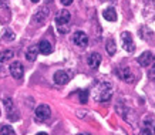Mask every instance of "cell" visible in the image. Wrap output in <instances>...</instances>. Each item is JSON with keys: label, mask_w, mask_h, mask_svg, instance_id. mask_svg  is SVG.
<instances>
[{"label": "cell", "mask_w": 155, "mask_h": 135, "mask_svg": "<svg viewBox=\"0 0 155 135\" xmlns=\"http://www.w3.org/2000/svg\"><path fill=\"white\" fill-rule=\"evenodd\" d=\"M113 97V87L110 83H101L94 93V98L100 103H105L110 98Z\"/></svg>", "instance_id": "6da1fadb"}, {"label": "cell", "mask_w": 155, "mask_h": 135, "mask_svg": "<svg viewBox=\"0 0 155 135\" xmlns=\"http://www.w3.org/2000/svg\"><path fill=\"white\" fill-rule=\"evenodd\" d=\"M70 19H71L70 12H67V10H60L58 12V14L56 16V24H57L58 33L64 34V33L68 31V28H70V24H68Z\"/></svg>", "instance_id": "7a4b0ae2"}, {"label": "cell", "mask_w": 155, "mask_h": 135, "mask_svg": "<svg viewBox=\"0 0 155 135\" xmlns=\"http://www.w3.org/2000/svg\"><path fill=\"white\" fill-rule=\"evenodd\" d=\"M141 135H155V118L152 115H147L142 120Z\"/></svg>", "instance_id": "3957f363"}, {"label": "cell", "mask_w": 155, "mask_h": 135, "mask_svg": "<svg viewBox=\"0 0 155 135\" xmlns=\"http://www.w3.org/2000/svg\"><path fill=\"white\" fill-rule=\"evenodd\" d=\"M50 115H51V110H50V107L46 105V104L38 105V107L36 108V111H34V117H36V120H37L38 122L47 121L48 118H50Z\"/></svg>", "instance_id": "277c9868"}, {"label": "cell", "mask_w": 155, "mask_h": 135, "mask_svg": "<svg viewBox=\"0 0 155 135\" xmlns=\"http://www.w3.org/2000/svg\"><path fill=\"white\" fill-rule=\"evenodd\" d=\"M121 44L124 47V50L128 53H132L134 48H135V44H134V40H132V36L130 31H124L121 34Z\"/></svg>", "instance_id": "5b68a950"}, {"label": "cell", "mask_w": 155, "mask_h": 135, "mask_svg": "<svg viewBox=\"0 0 155 135\" xmlns=\"http://www.w3.org/2000/svg\"><path fill=\"white\" fill-rule=\"evenodd\" d=\"M73 41H74L75 46L81 47V48H85L87 47V44H88V36L85 34L84 31H75L74 34H73Z\"/></svg>", "instance_id": "8992f818"}, {"label": "cell", "mask_w": 155, "mask_h": 135, "mask_svg": "<svg viewBox=\"0 0 155 135\" xmlns=\"http://www.w3.org/2000/svg\"><path fill=\"white\" fill-rule=\"evenodd\" d=\"M10 74L13 75L16 80H20L24 74V67L20 61H14L10 64Z\"/></svg>", "instance_id": "52a82bcc"}, {"label": "cell", "mask_w": 155, "mask_h": 135, "mask_svg": "<svg viewBox=\"0 0 155 135\" xmlns=\"http://www.w3.org/2000/svg\"><path fill=\"white\" fill-rule=\"evenodd\" d=\"M152 60H154V56L151 54V51H144L138 57V64L141 67H148V65L152 64Z\"/></svg>", "instance_id": "ba28073f"}, {"label": "cell", "mask_w": 155, "mask_h": 135, "mask_svg": "<svg viewBox=\"0 0 155 135\" xmlns=\"http://www.w3.org/2000/svg\"><path fill=\"white\" fill-rule=\"evenodd\" d=\"M68 81H70V77H68V74H67L66 71L60 70L54 74V83H56L57 85H66Z\"/></svg>", "instance_id": "9c48e42d"}, {"label": "cell", "mask_w": 155, "mask_h": 135, "mask_svg": "<svg viewBox=\"0 0 155 135\" xmlns=\"http://www.w3.org/2000/svg\"><path fill=\"white\" fill-rule=\"evenodd\" d=\"M87 63H88V65L91 68L97 70L100 67V63H101V56H100L98 53H91L88 56V58H87Z\"/></svg>", "instance_id": "30bf717a"}, {"label": "cell", "mask_w": 155, "mask_h": 135, "mask_svg": "<svg viewBox=\"0 0 155 135\" xmlns=\"http://www.w3.org/2000/svg\"><path fill=\"white\" fill-rule=\"evenodd\" d=\"M37 48H38V51L41 53V54H44V56H48V54H50V53L53 51L51 44H50V43H48L47 40H41V41L38 43Z\"/></svg>", "instance_id": "8fae6325"}, {"label": "cell", "mask_w": 155, "mask_h": 135, "mask_svg": "<svg viewBox=\"0 0 155 135\" xmlns=\"http://www.w3.org/2000/svg\"><path fill=\"white\" fill-rule=\"evenodd\" d=\"M47 16H48V10L46 9V7H41V9L38 10L37 13L34 14L33 21H37V23H43L44 20L47 19Z\"/></svg>", "instance_id": "7c38bea8"}, {"label": "cell", "mask_w": 155, "mask_h": 135, "mask_svg": "<svg viewBox=\"0 0 155 135\" xmlns=\"http://www.w3.org/2000/svg\"><path fill=\"white\" fill-rule=\"evenodd\" d=\"M104 19L108 20V21H115L117 20V12H115V9L114 7H108V9L104 10Z\"/></svg>", "instance_id": "4fadbf2b"}, {"label": "cell", "mask_w": 155, "mask_h": 135, "mask_svg": "<svg viewBox=\"0 0 155 135\" xmlns=\"http://www.w3.org/2000/svg\"><path fill=\"white\" fill-rule=\"evenodd\" d=\"M120 77H121L124 81H127V83H132V81H134V75H132V73H131L130 68H124V70H121Z\"/></svg>", "instance_id": "5bb4252c"}, {"label": "cell", "mask_w": 155, "mask_h": 135, "mask_svg": "<svg viewBox=\"0 0 155 135\" xmlns=\"http://www.w3.org/2000/svg\"><path fill=\"white\" fill-rule=\"evenodd\" d=\"M26 58H27L28 61H34L36 58H37V48L34 46L28 47L27 51H26Z\"/></svg>", "instance_id": "9a60e30c"}, {"label": "cell", "mask_w": 155, "mask_h": 135, "mask_svg": "<svg viewBox=\"0 0 155 135\" xmlns=\"http://www.w3.org/2000/svg\"><path fill=\"white\" fill-rule=\"evenodd\" d=\"M13 57H14V53L12 50H6V51L0 53V63H6L10 58H13Z\"/></svg>", "instance_id": "2e32d148"}, {"label": "cell", "mask_w": 155, "mask_h": 135, "mask_svg": "<svg viewBox=\"0 0 155 135\" xmlns=\"http://www.w3.org/2000/svg\"><path fill=\"white\" fill-rule=\"evenodd\" d=\"M105 47H107V51L110 56H114L115 54V50H117V47H115V41L114 40H111V38H108L107 40V44H105Z\"/></svg>", "instance_id": "e0dca14e"}, {"label": "cell", "mask_w": 155, "mask_h": 135, "mask_svg": "<svg viewBox=\"0 0 155 135\" xmlns=\"http://www.w3.org/2000/svg\"><path fill=\"white\" fill-rule=\"evenodd\" d=\"M0 135H16V134H14V131H13L12 127L3 125L2 128H0Z\"/></svg>", "instance_id": "ac0fdd59"}, {"label": "cell", "mask_w": 155, "mask_h": 135, "mask_svg": "<svg viewBox=\"0 0 155 135\" xmlns=\"http://www.w3.org/2000/svg\"><path fill=\"white\" fill-rule=\"evenodd\" d=\"M80 101L83 104H87V101H88V90H84V91L80 93Z\"/></svg>", "instance_id": "d6986e66"}, {"label": "cell", "mask_w": 155, "mask_h": 135, "mask_svg": "<svg viewBox=\"0 0 155 135\" xmlns=\"http://www.w3.org/2000/svg\"><path fill=\"white\" fill-rule=\"evenodd\" d=\"M14 37H16V36H14L12 31H9V30L5 33V40H7V41H12V40H14Z\"/></svg>", "instance_id": "ffe728a7"}, {"label": "cell", "mask_w": 155, "mask_h": 135, "mask_svg": "<svg viewBox=\"0 0 155 135\" xmlns=\"http://www.w3.org/2000/svg\"><path fill=\"white\" fill-rule=\"evenodd\" d=\"M150 75L155 77V57H154V60H152V71L150 73Z\"/></svg>", "instance_id": "44dd1931"}, {"label": "cell", "mask_w": 155, "mask_h": 135, "mask_svg": "<svg viewBox=\"0 0 155 135\" xmlns=\"http://www.w3.org/2000/svg\"><path fill=\"white\" fill-rule=\"evenodd\" d=\"M61 3L64 6H70L71 3H73V0H61Z\"/></svg>", "instance_id": "7402d4cb"}, {"label": "cell", "mask_w": 155, "mask_h": 135, "mask_svg": "<svg viewBox=\"0 0 155 135\" xmlns=\"http://www.w3.org/2000/svg\"><path fill=\"white\" fill-rule=\"evenodd\" d=\"M37 135H47V134H46V132H38Z\"/></svg>", "instance_id": "603a6c76"}, {"label": "cell", "mask_w": 155, "mask_h": 135, "mask_svg": "<svg viewBox=\"0 0 155 135\" xmlns=\"http://www.w3.org/2000/svg\"><path fill=\"white\" fill-rule=\"evenodd\" d=\"M31 2H33V3H37V2H40V0H31Z\"/></svg>", "instance_id": "cb8c5ba5"}, {"label": "cell", "mask_w": 155, "mask_h": 135, "mask_svg": "<svg viewBox=\"0 0 155 135\" xmlns=\"http://www.w3.org/2000/svg\"><path fill=\"white\" fill-rule=\"evenodd\" d=\"M81 135H90V134H81Z\"/></svg>", "instance_id": "d4e9b609"}, {"label": "cell", "mask_w": 155, "mask_h": 135, "mask_svg": "<svg viewBox=\"0 0 155 135\" xmlns=\"http://www.w3.org/2000/svg\"><path fill=\"white\" fill-rule=\"evenodd\" d=\"M0 70H2V64H0Z\"/></svg>", "instance_id": "484cf974"}, {"label": "cell", "mask_w": 155, "mask_h": 135, "mask_svg": "<svg viewBox=\"0 0 155 135\" xmlns=\"http://www.w3.org/2000/svg\"><path fill=\"white\" fill-rule=\"evenodd\" d=\"M0 115H2V111H0Z\"/></svg>", "instance_id": "4316f807"}]
</instances>
